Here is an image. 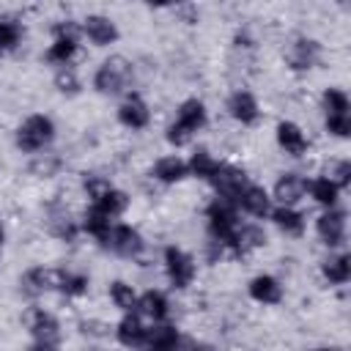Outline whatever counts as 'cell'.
Returning a JSON list of instances; mask_svg holds the SVG:
<instances>
[{
	"instance_id": "1",
	"label": "cell",
	"mask_w": 351,
	"mask_h": 351,
	"mask_svg": "<svg viewBox=\"0 0 351 351\" xmlns=\"http://www.w3.org/2000/svg\"><path fill=\"white\" fill-rule=\"evenodd\" d=\"M206 123H208V107H206V101L197 99V96H189V99H184L176 107V115H173V121L165 129V140L173 148H184V145L192 143V137L197 132L206 129Z\"/></svg>"
},
{
	"instance_id": "2",
	"label": "cell",
	"mask_w": 351,
	"mask_h": 351,
	"mask_svg": "<svg viewBox=\"0 0 351 351\" xmlns=\"http://www.w3.org/2000/svg\"><path fill=\"white\" fill-rule=\"evenodd\" d=\"M55 137H58V126H55L52 115H47V112H30L14 129V145H16V151H22L27 156L47 154L52 148Z\"/></svg>"
},
{
	"instance_id": "3",
	"label": "cell",
	"mask_w": 351,
	"mask_h": 351,
	"mask_svg": "<svg viewBox=\"0 0 351 351\" xmlns=\"http://www.w3.org/2000/svg\"><path fill=\"white\" fill-rule=\"evenodd\" d=\"M132 82H134V63L126 55L104 58L90 77V88L99 96H126L132 90Z\"/></svg>"
},
{
	"instance_id": "4",
	"label": "cell",
	"mask_w": 351,
	"mask_h": 351,
	"mask_svg": "<svg viewBox=\"0 0 351 351\" xmlns=\"http://www.w3.org/2000/svg\"><path fill=\"white\" fill-rule=\"evenodd\" d=\"M52 38L44 49V60L52 69H63V66H74L80 47H82V33H80V22L77 19H58L52 25Z\"/></svg>"
},
{
	"instance_id": "5",
	"label": "cell",
	"mask_w": 351,
	"mask_h": 351,
	"mask_svg": "<svg viewBox=\"0 0 351 351\" xmlns=\"http://www.w3.org/2000/svg\"><path fill=\"white\" fill-rule=\"evenodd\" d=\"M203 217H206V236H208V241L225 247V252H228V241H230L236 225L241 222L239 208L233 203L222 200V197H211V203L206 206Z\"/></svg>"
},
{
	"instance_id": "6",
	"label": "cell",
	"mask_w": 351,
	"mask_h": 351,
	"mask_svg": "<svg viewBox=\"0 0 351 351\" xmlns=\"http://www.w3.org/2000/svg\"><path fill=\"white\" fill-rule=\"evenodd\" d=\"M162 271L173 291H186L197 280V261L178 244H167L162 250Z\"/></svg>"
},
{
	"instance_id": "7",
	"label": "cell",
	"mask_w": 351,
	"mask_h": 351,
	"mask_svg": "<svg viewBox=\"0 0 351 351\" xmlns=\"http://www.w3.org/2000/svg\"><path fill=\"white\" fill-rule=\"evenodd\" d=\"M101 247H104L107 252L118 255V258L137 261V258L145 252V239H143V233H140L134 225L118 219V222H112V228H110V233L104 236Z\"/></svg>"
},
{
	"instance_id": "8",
	"label": "cell",
	"mask_w": 351,
	"mask_h": 351,
	"mask_svg": "<svg viewBox=\"0 0 351 351\" xmlns=\"http://www.w3.org/2000/svg\"><path fill=\"white\" fill-rule=\"evenodd\" d=\"M315 228V236L318 241L326 247V250H343L346 247V239H348V214L335 206V208H321V214L315 217L313 222Z\"/></svg>"
},
{
	"instance_id": "9",
	"label": "cell",
	"mask_w": 351,
	"mask_h": 351,
	"mask_svg": "<svg viewBox=\"0 0 351 351\" xmlns=\"http://www.w3.org/2000/svg\"><path fill=\"white\" fill-rule=\"evenodd\" d=\"M266 244H269V236H266L263 225L255 222V219H241L236 225L230 241H228V255H233V258H250L252 252L263 250Z\"/></svg>"
},
{
	"instance_id": "10",
	"label": "cell",
	"mask_w": 351,
	"mask_h": 351,
	"mask_svg": "<svg viewBox=\"0 0 351 351\" xmlns=\"http://www.w3.org/2000/svg\"><path fill=\"white\" fill-rule=\"evenodd\" d=\"M80 33H82V41H88L90 47H112L118 38H121V30H118V22L110 16V14H85L80 19Z\"/></svg>"
},
{
	"instance_id": "11",
	"label": "cell",
	"mask_w": 351,
	"mask_h": 351,
	"mask_svg": "<svg viewBox=\"0 0 351 351\" xmlns=\"http://www.w3.org/2000/svg\"><path fill=\"white\" fill-rule=\"evenodd\" d=\"M115 121L129 132H143L151 123V104L143 99V93L129 90L115 107Z\"/></svg>"
},
{
	"instance_id": "12",
	"label": "cell",
	"mask_w": 351,
	"mask_h": 351,
	"mask_svg": "<svg viewBox=\"0 0 351 351\" xmlns=\"http://www.w3.org/2000/svg\"><path fill=\"white\" fill-rule=\"evenodd\" d=\"M307 176L296 173V170H288V173H280L277 181L271 184L269 195H271V203L274 206H291L296 208L304 197H307Z\"/></svg>"
},
{
	"instance_id": "13",
	"label": "cell",
	"mask_w": 351,
	"mask_h": 351,
	"mask_svg": "<svg viewBox=\"0 0 351 351\" xmlns=\"http://www.w3.org/2000/svg\"><path fill=\"white\" fill-rule=\"evenodd\" d=\"M321 55H324L321 41H315L310 36H296L285 49V63L291 71L302 74V71H313L321 63Z\"/></svg>"
},
{
	"instance_id": "14",
	"label": "cell",
	"mask_w": 351,
	"mask_h": 351,
	"mask_svg": "<svg viewBox=\"0 0 351 351\" xmlns=\"http://www.w3.org/2000/svg\"><path fill=\"white\" fill-rule=\"evenodd\" d=\"M225 112L233 123L239 126H255L261 121V101L252 90L247 88H236L230 90V96L225 99Z\"/></svg>"
},
{
	"instance_id": "15",
	"label": "cell",
	"mask_w": 351,
	"mask_h": 351,
	"mask_svg": "<svg viewBox=\"0 0 351 351\" xmlns=\"http://www.w3.org/2000/svg\"><path fill=\"white\" fill-rule=\"evenodd\" d=\"M274 143L291 159H302V156L310 154V137H307V132L296 121H291V118L277 121V126H274Z\"/></svg>"
},
{
	"instance_id": "16",
	"label": "cell",
	"mask_w": 351,
	"mask_h": 351,
	"mask_svg": "<svg viewBox=\"0 0 351 351\" xmlns=\"http://www.w3.org/2000/svg\"><path fill=\"white\" fill-rule=\"evenodd\" d=\"M25 329L30 335V340H44V343H60L63 337V326L60 318L47 310V307H30L25 313Z\"/></svg>"
},
{
	"instance_id": "17",
	"label": "cell",
	"mask_w": 351,
	"mask_h": 351,
	"mask_svg": "<svg viewBox=\"0 0 351 351\" xmlns=\"http://www.w3.org/2000/svg\"><path fill=\"white\" fill-rule=\"evenodd\" d=\"M247 184H250V176L244 173V167L230 165V162H222L219 170H217V176L208 181V186L214 189V197H222V200H228V203H233V206H236L239 192H241Z\"/></svg>"
},
{
	"instance_id": "18",
	"label": "cell",
	"mask_w": 351,
	"mask_h": 351,
	"mask_svg": "<svg viewBox=\"0 0 351 351\" xmlns=\"http://www.w3.org/2000/svg\"><path fill=\"white\" fill-rule=\"evenodd\" d=\"M247 296L261 307H277L285 299V288H282L280 277H274L269 271H258L255 277L247 280Z\"/></svg>"
},
{
	"instance_id": "19",
	"label": "cell",
	"mask_w": 351,
	"mask_h": 351,
	"mask_svg": "<svg viewBox=\"0 0 351 351\" xmlns=\"http://www.w3.org/2000/svg\"><path fill=\"white\" fill-rule=\"evenodd\" d=\"M44 219H47V233L58 241H77L80 236V219L63 206V203H49L47 211H44Z\"/></svg>"
},
{
	"instance_id": "20",
	"label": "cell",
	"mask_w": 351,
	"mask_h": 351,
	"mask_svg": "<svg viewBox=\"0 0 351 351\" xmlns=\"http://www.w3.org/2000/svg\"><path fill=\"white\" fill-rule=\"evenodd\" d=\"M115 340L121 348H129V351H137V348H145V337H148V324L140 313H121L115 329H112Z\"/></svg>"
},
{
	"instance_id": "21",
	"label": "cell",
	"mask_w": 351,
	"mask_h": 351,
	"mask_svg": "<svg viewBox=\"0 0 351 351\" xmlns=\"http://www.w3.org/2000/svg\"><path fill=\"white\" fill-rule=\"evenodd\" d=\"M236 208H239V214H247V217H252V219L258 222V219H266V217H269V211L274 208V203H271V195H269L266 186L250 181V184L239 192Z\"/></svg>"
},
{
	"instance_id": "22",
	"label": "cell",
	"mask_w": 351,
	"mask_h": 351,
	"mask_svg": "<svg viewBox=\"0 0 351 351\" xmlns=\"http://www.w3.org/2000/svg\"><path fill=\"white\" fill-rule=\"evenodd\" d=\"M58 282H60V269L58 266H30L22 277L19 285L27 296H44V293H58Z\"/></svg>"
},
{
	"instance_id": "23",
	"label": "cell",
	"mask_w": 351,
	"mask_h": 351,
	"mask_svg": "<svg viewBox=\"0 0 351 351\" xmlns=\"http://www.w3.org/2000/svg\"><path fill=\"white\" fill-rule=\"evenodd\" d=\"M151 178L162 186H176V184H184L189 178V167H186V159L181 154H165L159 156L154 165H151Z\"/></svg>"
},
{
	"instance_id": "24",
	"label": "cell",
	"mask_w": 351,
	"mask_h": 351,
	"mask_svg": "<svg viewBox=\"0 0 351 351\" xmlns=\"http://www.w3.org/2000/svg\"><path fill=\"white\" fill-rule=\"evenodd\" d=\"M137 313L151 321V324H162L170 318V299L162 288H145L137 296Z\"/></svg>"
},
{
	"instance_id": "25",
	"label": "cell",
	"mask_w": 351,
	"mask_h": 351,
	"mask_svg": "<svg viewBox=\"0 0 351 351\" xmlns=\"http://www.w3.org/2000/svg\"><path fill=\"white\" fill-rule=\"evenodd\" d=\"M266 219H269L282 236H288V239H299V236H304V230H307V217H304L299 208H291V206H274Z\"/></svg>"
},
{
	"instance_id": "26",
	"label": "cell",
	"mask_w": 351,
	"mask_h": 351,
	"mask_svg": "<svg viewBox=\"0 0 351 351\" xmlns=\"http://www.w3.org/2000/svg\"><path fill=\"white\" fill-rule=\"evenodd\" d=\"M318 271H321V277H324L326 285L340 288V285H346L351 280V255L346 250H335V252H329L321 261Z\"/></svg>"
},
{
	"instance_id": "27",
	"label": "cell",
	"mask_w": 351,
	"mask_h": 351,
	"mask_svg": "<svg viewBox=\"0 0 351 351\" xmlns=\"http://www.w3.org/2000/svg\"><path fill=\"white\" fill-rule=\"evenodd\" d=\"M129 203H132V197H129V192H123L121 186H110L99 200H93V203H88V206H93L96 211H101L104 217H110L112 222H118L126 211H129Z\"/></svg>"
},
{
	"instance_id": "28",
	"label": "cell",
	"mask_w": 351,
	"mask_h": 351,
	"mask_svg": "<svg viewBox=\"0 0 351 351\" xmlns=\"http://www.w3.org/2000/svg\"><path fill=\"white\" fill-rule=\"evenodd\" d=\"M219 159L208 151V148H203V145H197L192 154H189V159H186V167H189V178H197V181H211L214 176H217V170H219Z\"/></svg>"
},
{
	"instance_id": "29",
	"label": "cell",
	"mask_w": 351,
	"mask_h": 351,
	"mask_svg": "<svg viewBox=\"0 0 351 351\" xmlns=\"http://www.w3.org/2000/svg\"><path fill=\"white\" fill-rule=\"evenodd\" d=\"M340 195H343V189H340L337 184H332L324 173L307 181V197H310L315 206H321V208H335V206L340 203Z\"/></svg>"
},
{
	"instance_id": "30",
	"label": "cell",
	"mask_w": 351,
	"mask_h": 351,
	"mask_svg": "<svg viewBox=\"0 0 351 351\" xmlns=\"http://www.w3.org/2000/svg\"><path fill=\"white\" fill-rule=\"evenodd\" d=\"M137 288L126 280H110L107 285V299L118 313H137Z\"/></svg>"
},
{
	"instance_id": "31",
	"label": "cell",
	"mask_w": 351,
	"mask_h": 351,
	"mask_svg": "<svg viewBox=\"0 0 351 351\" xmlns=\"http://www.w3.org/2000/svg\"><path fill=\"white\" fill-rule=\"evenodd\" d=\"M181 337V329L170 321L162 324H148V337H145V348L148 351H173L176 340Z\"/></svg>"
},
{
	"instance_id": "32",
	"label": "cell",
	"mask_w": 351,
	"mask_h": 351,
	"mask_svg": "<svg viewBox=\"0 0 351 351\" xmlns=\"http://www.w3.org/2000/svg\"><path fill=\"white\" fill-rule=\"evenodd\" d=\"M90 291V277L85 271L77 269H60V282H58V293L66 299H82Z\"/></svg>"
},
{
	"instance_id": "33",
	"label": "cell",
	"mask_w": 351,
	"mask_h": 351,
	"mask_svg": "<svg viewBox=\"0 0 351 351\" xmlns=\"http://www.w3.org/2000/svg\"><path fill=\"white\" fill-rule=\"evenodd\" d=\"M110 228H112V219L104 217L101 211H96L93 206H88V208L82 211V217H80V233L90 236L96 244L104 241V236L110 233Z\"/></svg>"
},
{
	"instance_id": "34",
	"label": "cell",
	"mask_w": 351,
	"mask_h": 351,
	"mask_svg": "<svg viewBox=\"0 0 351 351\" xmlns=\"http://www.w3.org/2000/svg\"><path fill=\"white\" fill-rule=\"evenodd\" d=\"M25 38V25L16 16H0V55L19 49Z\"/></svg>"
},
{
	"instance_id": "35",
	"label": "cell",
	"mask_w": 351,
	"mask_h": 351,
	"mask_svg": "<svg viewBox=\"0 0 351 351\" xmlns=\"http://www.w3.org/2000/svg\"><path fill=\"white\" fill-rule=\"evenodd\" d=\"M52 85L60 96H77L82 90V77H80L77 66H63V69H55Z\"/></svg>"
},
{
	"instance_id": "36",
	"label": "cell",
	"mask_w": 351,
	"mask_h": 351,
	"mask_svg": "<svg viewBox=\"0 0 351 351\" xmlns=\"http://www.w3.org/2000/svg\"><path fill=\"white\" fill-rule=\"evenodd\" d=\"M321 110H324V115H343V112H351V99H348V93H346L343 88L329 85V88H324V93H321Z\"/></svg>"
},
{
	"instance_id": "37",
	"label": "cell",
	"mask_w": 351,
	"mask_h": 351,
	"mask_svg": "<svg viewBox=\"0 0 351 351\" xmlns=\"http://www.w3.org/2000/svg\"><path fill=\"white\" fill-rule=\"evenodd\" d=\"M324 176H326L332 184H337V186L346 192V189L351 186V159H346V156H340V159H332Z\"/></svg>"
},
{
	"instance_id": "38",
	"label": "cell",
	"mask_w": 351,
	"mask_h": 351,
	"mask_svg": "<svg viewBox=\"0 0 351 351\" xmlns=\"http://www.w3.org/2000/svg\"><path fill=\"white\" fill-rule=\"evenodd\" d=\"M110 186H112V181L107 176H101V173H82V192H85V197L90 203L99 200Z\"/></svg>"
},
{
	"instance_id": "39",
	"label": "cell",
	"mask_w": 351,
	"mask_h": 351,
	"mask_svg": "<svg viewBox=\"0 0 351 351\" xmlns=\"http://www.w3.org/2000/svg\"><path fill=\"white\" fill-rule=\"evenodd\" d=\"M324 129L335 140H348L351 137V112L343 115H324Z\"/></svg>"
},
{
	"instance_id": "40",
	"label": "cell",
	"mask_w": 351,
	"mask_h": 351,
	"mask_svg": "<svg viewBox=\"0 0 351 351\" xmlns=\"http://www.w3.org/2000/svg\"><path fill=\"white\" fill-rule=\"evenodd\" d=\"M58 170H60V159L52 156L49 151L33 156V165H30V173H33V176H38V178H49V176H55Z\"/></svg>"
},
{
	"instance_id": "41",
	"label": "cell",
	"mask_w": 351,
	"mask_h": 351,
	"mask_svg": "<svg viewBox=\"0 0 351 351\" xmlns=\"http://www.w3.org/2000/svg\"><path fill=\"white\" fill-rule=\"evenodd\" d=\"M25 351H60V343H44V340H30Z\"/></svg>"
},
{
	"instance_id": "42",
	"label": "cell",
	"mask_w": 351,
	"mask_h": 351,
	"mask_svg": "<svg viewBox=\"0 0 351 351\" xmlns=\"http://www.w3.org/2000/svg\"><path fill=\"white\" fill-rule=\"evenodd\" d=\"M192 351H219V348H217V346H214V343H200V340H197V343H195V348H192Z\"/></svg>"
},
{
	"instance_id": "43",
	"label": "cell",
	"mask_w": 351,
	"mask_h": 351,
	"mask_svg": "<svg viewBox=\"0 0 351 351\" xmlns=\"http://www.w3.org/2000/svg\"><path fill=\"white\" fill-rule=\"evenodd\" d=\"M3 250H5V225H3V217H0V258H3Z\"/></svg>"
},
{
	"instance_id": "44",
	"label": "cell",
	"mask_w": 351,
	"mask_h": 351,
	"mask_svg": "<svg viewBox=\"0 0 351 351\" xmlns=\"http://www.w3.org/2000/svg\"><path fill=\"white\" fill-rule=\"evenodd\" d=\"M307 351H335V348H329V346H315V348H307Z\"/></svg>"
}]
</instances>
